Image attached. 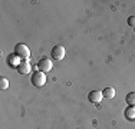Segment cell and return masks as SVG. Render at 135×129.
<instances>
[{
  "label": "cell",
  "mask_w": 135,
  "mask_h": 129,
  "mask_svg": "<svg viewBox=\"0 0 135 129\" xmlns=\"http://www.w3.org/2000/svg\"><path fill=\"white\" fill-rule=\"evenodd\" d=\"M52 67H53V62L49 59V57H43V59H40L39 63H37L39 72H49Z\"/></svg>",
  "instance_id": "cell-3"
},
{
  "label": "cell",
  "mask_w": 135,
  "mask_h": 129,
  "mask_svg": "<svg viewBox=\"0 0 135 129\" xmlns=\"http://www.w3.org/2000/svg\"><path fill=\"white\" fill-rule=\"evenodd\" d=\"M102 95H104V98L112 99L115 96V89L114 88H105L104 90H102Z\"/></svg>",
  "instance_id": "cell-8"
},
{
  "label": "cell",
  "mask_w": 135,
  "mask_h": 129,
  "mask_svg": "<svg viewBox=\"0 0 135 129\" xmlns=\"http://www.w3.org/2000/svg\"><path fill=\"white\" fill-rule=\"evenodd\" d=\"M128 24L135 27V16H129V17H128Z\"/></svg>",
  "instance_id": "cell-11"
},
{
  "label": "cell",
  "mask_w": 135,
  "mask_h": 129,
  "mask_svg": "<svg viewBox=\"0 0 135 129\" xmlns=\"http://www.w3.org/2000/svg\"><path fill=\"white\" fill-rule=\"evenodd\" d=\"M125 101H127V103L129 106H134L135 108V92H129L127 95V98H125Z\"/></svg>",
  "instance_id": "cell-9"
},
{
  "label": "cell",
  "mask_w": 135,
  "mask_h": 129,
  "mask_svg": "<svg viewBox=\"0 0 135 129\" xmlns=\"http://www.w3.org/2000/svg\"><path fill=\"white\" fill-rule=\"evenodd\" d=\"M65 54H66V50H65V47L60 46V44H57V46H55L52 49V57L55 60H63Z\"/></svg>",
  "instance_id": "cell-4"
},
{
  "label": "cell",
  "mask_w": 135,
  "mask_h": 129,
  "mask_svg": "<svg viewBox=\"0 0 135 129\" xmlns=\"http://www.w3.org/2000/svg\"><path fill=\"white\" fill-rule=\"evenodd\" d=\"M17 70L22 73V75H27V73L32 70V66H30V63H29L27 60H22V62L19 63V66H17Z\"/></svg>",
  "instance_id": "cell-6"
},
{
  "label": "cell",
  "mask_w": 135,
  "mask_h": 129,
  "mask_svg": "<svg viewBox=\"0 0 135 129\" xmlns=\"http://www.w3.org/2000/svg\"><path fill=\"white\" fill-rule=\"evenodd\" d=\"M15 54L19 56L20 59H29V56H30V49H29L26 44L19 43V44H16V47H15Z\"/></svg>",
  "instance_id": "cell-1"
},
{
  "label": "cell",
  "mask_w": 135,
  "mask_h": 129,
  "mask_svg": "<svg viewBox=\"0 0 135 129\" xmlns=\"http://www.w3.org/2000/svg\"><path fill=\"white\" fill-rule=\"evenodd\" d=\"M124 113H125V118H127L128 121H135V108L134 106H128Z\"/></svg>",
  "instance_id": "cell-7"
},
{
  "label": "cell",
  "mask_w": 135,
  "mask_h": 129,
  "mask_svg": "<svg viewBox=\"0 0 135 129\" xmlns=\"http://www.w3.org/2000/svg\"><path fill=\"white\" fill-rule=\"evenodd\" d=\"M88 99L92 103H101V101L104 99V95H102L101 90H91L88 95Z\"/></svg>",
  "instance_id": "cell-5"
},
{
  "label": "cell",
  "mask_w": 135,
  "mask_h": 129,
  "mask_svg": "<svg viewBox=\"0 0 135 129\" xmlns=\"http://www.w3.org/2000/svg\"><path fill=\"white\" fill-rule=\"evenodd\" d=\"M9 88V80L6 77H2L0 79V89H7Z\"/></svg>",
  "instance_id": "cell-10"
},
{
  "label": "cell",
  "mask_w": 135,
  "mask_h": 129,
  "mask_svg": "<svg viewBox=\"0 0 135 129\" xmlns=\"http://www.w3.org/2000/svg\"><path fill=\"white\" fill-rule=\"evenodd\" d=\"M30 82L33 83L35 86H37V88L43 86L45 83H46V75H45V72H35L33 75H32Z\"/></svg>",
  "instance_id": "cell-2"
},
{
  "label": "cell",
  "mask_w": 135,
  "mask_h": 129,
  "mask_svg": "<svg viewBox=\"0 0 135 129\" xmlns=\"http://www.w3.org/2000/svg\"><path fill=\"white\" fill-rule=\"evenodd\" d=\"M134 30H135V27H134Z\"/></svg>",
  "instance_id": "cell-12"
}]
</instances>
